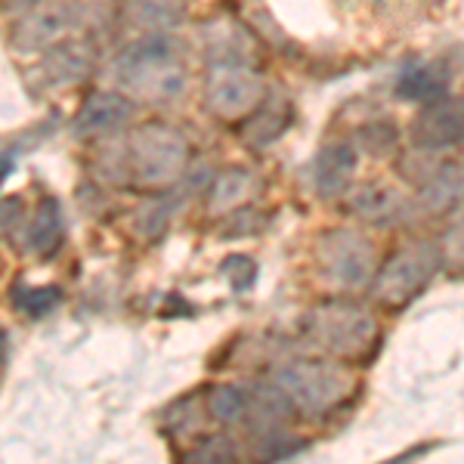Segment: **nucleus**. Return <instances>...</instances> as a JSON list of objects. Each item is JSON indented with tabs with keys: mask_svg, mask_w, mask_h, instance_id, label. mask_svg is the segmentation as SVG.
<instances>
[{
	"mask_svg": "<svg viewBox=\"0 0 464 464\" xmlns=\"http://www.w3.org/2000/svg\"><path fill=\"white\" fill-rule=\"evenodd\" d=\"M115 78L124 90L146 100H177L186 87V44L164 32L137 37L115 56Z\"/></svg>",
	"mask_w": 464,
	"mask_h": 464,
	"instance_id": "1",
	"label": "nucleus"
},
{
	"mask_svg": "<svg viewBox=\"0 0 464 464\" xmlns=\"http://www.w3.org/2000/svg\"><path fill=\"white\" fill-rule=\"evenodd\" d=\"M189 159L192 149L186 133L170 124L149 121L127 137L118 170H121V179L137 189H174Z\"/></svg>",
	"mask_w": 464,
	"mask_h": 464,
	"instance_id": "2",
	"label": "nucleus"
},
{
	"mask_svg": "<svg viewBox=\"0 0 464 464\" xmlns=\"http://www.w3.org/2000/svg\"><path fill=\"white\" fill-rule=\"evenodd\" d=\"M306 343L338 362H365L378 350V319L350 301H325L313 306L301 322Z\"/></svg>",
	"mask_w": 464,
	"mask_h": 464,
	"instance_id": "3",
	"label": "nucleus"
},
{
	"mask_svg": "<svg viewBox=\"0 0 464 464\" xmlns=\"http://www.w3.org/2000/svg\"><path fill=\"white\" fill-rule=\"evenodd\" d=\"M276 387L295 411L325 415L353 396V375L338 359H288L276 369Z\"/></svg>",
	"mask_w": 464,
	"mask_h": 464,
	"instance_id": "4",
	"label": "nucleus"
},
{
	"mask_svg": "<svg viewBox=\"0 0 464 464\" xmlns=\"http://www.w3.org/2000/svg\"><path fill=\"white\" fill-rule=\"evenodd\" d=\"M443 254L433 242H409L400 251L387 257V264L375 269L372 276V288H375V301L384 310H406V306L430 285L437 276Z\"/></svg>",
	"mask_w": 464,
	"mask_h": 464,
	"instance_id": "5",
	"label": "nucleus"
},
{
	"mask_svg": "<svg viewBox=\"0 0 464 464\" xmlns=\"http://www.w3.org/2000/svg\"><path fill=\"white\" fill-rule=\"evenodd\" d=\"M316 266L322 279L338 285L341 291H356L369 285L378 269L375 248L365 236L353 229H328L316 242Z\"/></svg>",
	"mask_w": 464,
	"mask_h": 464,
	"instance_id": "6",
	"label": "nucleus"
},
{
	"mask_svg": "<svg viewBox=\"0 0 464 464\" xmlns=\"http://www.w3.org/2000/svg\"><path fill=\"white\" fill-rule=\"evenodd\" d=\"M264 96V78L248 65H211L201 100L217 118H245L260 106Z\"/></svg>",
	"mask_w": 464,
	"mask_h": 464,
	"instance_id": "7",
	"label": "nucleus"
},
{
	"mask_svg": "<svg viewBox=\"0 0 464 464\" xmlns=\"http://www.w3.org/2000/svg\"><path fill=\"white\" fill-rule=\"evenodd\" d=\"M81 25V4L78 0H56L41 10H32L22 16L10 32L13 47L22 53H41V50L53 47L63 41L72 28Z\"/></svg>",
	"mask_w": 464,
	"mask_h": 464,
	"instance_id": "8",
	"label": "nucleus"
},
{
	"mask_svg": "<svg viewBox=\"0 0 464 464\" xmlns=\"http://www.w3.org/2000/svg\"><path fill=\"white\" fill-rule=\"evenodd\" d=\"M411 143L421 152H443L461 143V96H440L411 121Z\"/></svg>",
	"mask_w": 464,
	"mask_h": 464,
	"instance_id": "9",
	"label": "nucleus"
},
{
	"mask_svg": "<svg viewBox=\"0 0 464 464\" xmlns=\"http://www.w3.org/2000/svg\"><path fill=\"white\" fill-rule=\"evenodd\" d=\"M96 69V50L87 41H69L63 37L53 47H47V56L37 65V81L47 90L72 87L87 81Z\"/></svg>",
	"mask_w": 464,
	"mask_h": 464,
	"instance_id": "10",
	"label": "nucleus"
},
{
	"mask_svg": "<svg viewBox=\"0 0 464 464\" xmlns=\"http://www.w3.org/2000/svg\"><path fill=\"white\" fill-rule=\"evenodd\" d=\"M133 115V102L121 93H90L74 118V133L78 137H109V133L121 130Z\"/></svg>",
	"mask_w": 464,
	"mask_h": 464,
	"instance_id": "11",
	"label": "nucleus"
},
{
	"mask_svg": "<svg viewBox=\"0 0 464 464\" xmlns=\"http://www.w3.org/2000/svg\"><path fill=\"white\" fill-rule=\"evenodd\" d=\"M205 47L211 65H248L254 69V59H257L254 37L232 19H217L205 28Z\"/></svg>",
	"mask_w": 464,
	"mask_h": 464,
	"instance_id": "12",
	"label": "nucleus"
},
{
	"mask_svg": "<svg viewBox=\"0 0 464 464\" xmlns=\"http://www.w3.org/2000/svg\"><path fill=\"white\" fill-rule=\"evenodd\" d=\"M291 121H295V109H291V102L285 96L266 93L264 100H260V106L254 109L251 115H245V124H242L245 146H251V149L273 146L291 127Z\"/></svg>",
	"mask_w": 464,
	"mask_h": 464,
	"instance_id": "13",
	"label": "nucleus"
},
{
	"mask_svg": "<svg viewBox=\"0 0 464 464\" xmlns=\"http://www.w3.org/2000/svg\"><path fill=\"white\" fill-rule=\"evenodd\" d=\"M350 208L356 217L375 223V227H393L411 214V201L391 183H369L350 196Z\"/></svg>",
	"mask_w": 464,
	"mask_h": 464,
	"instance_id": "14",
	"label": "nucleus"
},
{
	"mask_svg": "<svg viewBox=\"0 0 464 464\" xmlns=\"http://www.w3.org/2000/svg\"><path fill=\"white\" fill-rule=\"evenodd\" d=\"M356 177V149L350 143H332L313 159V186L322 198H338Z\"/></svg>",
	"mask_w": 464,
	"mask_h": 464,
	"instance_id": "15",
	"label": "nucleus"
},
{
	"mask_svg": "<svg viewBox=\"0 0 464 464\" xmlns=\"http://www.w3.org/2000/svg\"><path fill=\"white\" fill-rule=\"evenodd\" d=\"M63 242H65L63 205H59L53 196H44L34 205L32 223H28V229H25V251L41 260H47L63 248Z\"/></svg>",
	"mask_w": 464,
	"mask_h": 464,
	"instance_id": "16",
	"label": "nucleus"
},
{
	"mask_svg": "<svg viewBox=\"0 0 464 464\" xmlns=\"http://www.w3.org/2000/svg\"><path fill=\"white\" fill-rule=\"evenodd\" d=\"M446 87H449V72L443 65L437 63H424V65H411V69L400 78V100H421V102H430V100H440L446 96Z\"/></svg>",
	"mask_w": 464,
	"mask_h": 464,
	"instance_id": "17",
	"label": "nucleus"
},
{
	"mask_svg": "<svg viewBox=\"0 0 464 464\" xmlns=\"http://www.w3.org/2000/svg\"><path fill=\"white\" fill-rule=\"evenodd\" d=\"M124 13L133 25L164 32L183 19V0H124Z\"/></svg>",
	"mask_w": 464,
	"mask_h": 464,
	"instance_id": "18",
	"label": "nucleus"
},
{
	"mask_svg": "<svg viewBox=\"0 0 464 464\" xmlns=\"http://www.w3.org/2000/svg\"><path fill=\"white\" fill-rule=\"evenodd\" d=\"M461 196V170L459 164H443L440 170H433L430 179H424V201L437 211L459 205Z\"/></svg>",
	"mask_w": 464,
	"mask_h": 464,
	"instance_id": "19",
	"label": "nucleus"
},
{
	"mask_svg": "<svg viewBox=\"0 0 464 464\" xmlns=\"http://www.w3.org/2000/svg\"><path fill=\"white\" fill-rule=\"evenodd\" d=\"M245 406H248V391L238 384H220L208 393V411L211 418L223 424H238L245 415Z\"/></svg>",
	"mask_w": 464,
	"mask_h": 464,
	"instance_id": "20",
	"label": "nucleus"
},
{
	"mask_svg": "<svg viewBox=\"0 0 464 464\" xmlns=\"http://www.w3.org/2000/svg\"><path fill=\"white\" fill-rule=\"evenodd\" d=\"M13 304H16V310L25 313V316L41 319L63 304V288L59 285H41V288L16 285V291H13Z\"/></svg>",
	"mask_w": 464,
	"mask_h": 464,
	"instance_id": "21",
	"label": "nucleus"
},
{
	"mask_svg": "<svg viewBox=\"0 0 464 464\" xmlns=\"http://www.w3.org/2000/svg\"><path fill=\"white\" fill-rule=\"evenodd\" d=\"M238 459V446L229 437H205L198 446L186 449L183 461H236Z\"/></svg>",
	"mask_w": 464,
	"mask_h": 464,
	"instance_id": "22",
	"label": "nucleus"
},
{
	"mask_svg": "<svg viewBox=\"0 0 464 464\" xmlns=\"http://www.w3.org/2000/svg\"><path fill=\"white\" fill-rule=\"evenodd\" d=\"M251 189V174L248 170H229L223 179H217L214 183V208H227L232 205V201H238L245 196V192Z\"/></svg>",
	"mask_w": 464,
	"mask_h": 464,
	"instance_id": "23",
	"label": "nucleus"
},
{
	"mask_svg": "<svg viewBox=\"0 0 464 464\" xmlns=\"http://www.w3.org/2000/svg\"><path fill=\"white\" fill-rule=\"evenodd\" d=\"M223 276L236 291H248L254 279H257V264L251 257H245V254H232V257L223 260Z\"/></svg>",
	"mask_w": 464,
	"mask_h": 464,
	"instance_id": "24",
	"label": "nucleus"
},
{
	"mask_svg": "<svg viewBox=\"0 0 464 464\" xmlns=\"http://www.w3.org/2000/svg\"><path fill=\"white\" fill-rule=\"evenodd\" d=\"M359 143L369 149L372 155H387L396 146V127L387 121L362 127V130H359Z\"/></svg>",
	"mask_w": 464,
	"mask_h": 464,
	"instance_id": "25",
	"label": "nucleus"
},
{
	"mask_svg": "<svg viewBox=\"0 0 464 464\" xmlns=\"http://www.w3.org/2000/svg\"><path fill=\"white\" fill-rule=\"evenodd\" d=\"M22 214L19 198H0V229H10Z\"/></svg>",
	"mask_w": 464,
	"mask_h": 464,
	"instance_id": "26",
	"label": "nucleus"
},
{
	"mask_svg": "<svg viewBox=\"0 0 464 464\" xmlns=\"http://www.w3.org/2000/svg\"><path fill=\"white\" fill-rule=\"evenodd\" d=\"M6 338H10V334H6L4 328H0V362H4V359H6V350H10V341H6Z\"/></svg>",
	"mask_w": 464,
	"mask_h": 464,
	"instance_id": "27",
	"label": "nucleus"
}]
</instances>
